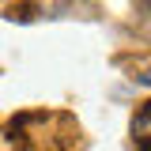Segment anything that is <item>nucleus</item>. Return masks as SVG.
<instances>
[{
  "label": "nucleus",
  "mask_w": 151,
  "mask_h": 151,
  "mask_svg": "<svg viewBox=\"0 0 151 151\" xmlns=\"http://www.w3.org/2000/svg\"><path fill=\"white\" fill-rule=\"evenodd\" d=\"M136 83H144V87H151V68H140V72H136Z\"/></svg>",
  "instance_id": "nucleus-1"
},
{
  "label": "nucleus",
  "mask_w": 151,
  "mask_h": 151,
  "mask_svg": "<svg viewBox=\"0 0 151 151\" xmlns=\"http://www.w3.org/2000/svg\"><path fill=\"white\" fill-rule=\"evenodd\" d=\"M147 12H151V4H147Z\"/></svg>",
  "instance_id": "nucleus-2"
}]
</instances>
